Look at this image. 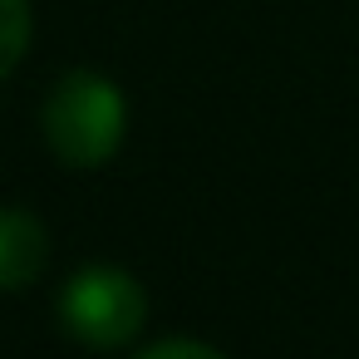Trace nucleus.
<instances>
[{"mask_svg": "<svg viewBox=\"0 0 359 359\" xmlns=\"http://www.w3.org/2000/svg\"><path fill=\"white\" fill-rule=\"evenodd\" d=\"M45 222L20 207H0V290H20L45 266Z\"/></svg>", "mask_w": 359, "mask_h": 359, "instance_id": "3", "label": "nucleus"}, {"mask_svg": "<svg viewBox=\"0 0 359 359\" xmlns=\"http://www.w3.org/2000/svg\"><path fill=\"white\" fill-rule=\"evenodd\" d=\"M30 0H0V79H6L30 50Z\"/></svg>", "mask_w": 359, "mask_h": 359, "instance_id": "4", "label": "nucleus"}, {"mask_svg": "<svg viewBox=\"0 0 359 359\" xmlns=\"http://www.w3.org/2000/svg\"><path fill=\"white\" fill-rule=\"evenodd\" d=\"M138 359H226L222 349L202 344V339H158L153 349H143Z\"/></svg>", "mask_w": 359, "mask_h": 359, "instance_id": "5", "label": "nucleus"}, {"mask_svg": "<svg viewBox=\"0 0 359 359\" xmlns=\"http://www.w3.org/2000/svg\"><path fill=\"white\" fill-rule=\"evenodd\" d=\"M40 123H45L50 153L65 168H99L118 153L128 109H123V94L114 79H104L94 69H74V74L55 79L45 109H40Z\"/></svg>", "mask_w": 359, "mask_h": 359, "instance_id": "1", "label": "nucleus"}, {"mask_svg": "<svg viewBox=\"0 0 359 359\" xmlns=\"http://www.w3.org/2000/svg\"><path fill=\"white\" fill-rule=\"evenodd\" d=\"M148 295L118 266H84L60 290V325L89 349H118L143 330Z\"/></svg>", "mask_w": 359, "mask_h": 359, "instance_id": "2", "label": "nucleus"}]
</instances>
